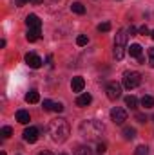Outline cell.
Wrapping results in <instances>:
<instances>
[{"mask_svg":"<svg viewBox=\"0 0 154 155\" xmlns=\"http://www.w3.org/2000/svg\"><path fill=\"white\" fill-rule=\"evenodd\" d=\"M16 121H18V123H22V124H27V123L31 121L29 112H26V110H18V112H16Z\"/></svg>","mask_w":154,"mask_h":155,"instance_id":"obj_12","label":"cell"},{"mask_svg":"<svg viewBox=\"0 0 154 155\" xmlns=\"http://www.w3.org/2000/svg\"><path fill=\"white\" fill-rule=\"evenodd\" d=\"M127 36H129V33H127V31H123V29L116 33V38H114V58H116V60H123V56H125Z\"/></svg>","mask_w":154,"mask_h":155,"instance_id":"obj_3","label":"cell"},{"mask_svg":"<svg viewBox=\"0 0 154 155\" xmlns=\"http://www.w3.org/2000/svg\"><path fill=\"white\" fill-rule=\"evenodd\" d=\"M125 105H127L129 108H136V107H138V99H136L134 96H127V97H125Z\"/></svg>","mask_w":154,"mask_h":155,"instance_id":"obj_20","label":"cell"},{"mask_svg":"<svg viewBox=\"0 0 154 155\" xmlns=\"http://www.w3.org/2000/svg\"><path fill=\"white\" fill-rule=\"evenodd\" d=\"M49 134H51V139L54 143H65L69 134H71V128H69V123L67 119L64 117H56L49 123Z\"/></svg>","mask_w":154,"mask_h":155,"instance_id":"obj_1","label":"cell"},{"mask_svg":"<svg viewBox=\"0 0 154 155\" xmlns=\"http://www.w3.org/2000/svg\"><path fill=\"white\" fill-rule=\"evenodd\" d=\"M0 155H7V153H5V152H2V153H0Z\"/></svg>","mask_w":154,"mask_h":155,"instance_id":"obj_36","label":"cell"},{"mask_svg":"<svg viewBox=\"0 0 154 155\" xmlns=\"http://www.w3.org/2000/svg\"><path fill=\"white\" fill-rule=\"evenodd\" d=\"M42 2H44V0H31V4H35V5H37V4H42Z\"/></svg>","mask_w":154,"mask_h":155,"instance_id":"obj_33","label":"cell"},{"mask_svg":"<svg viewBox=\"0 0 154 155\" xmlns=\"http://www.w3.org/2000/svg\"><path fill=\"white\" fill-rule=\"evenodd\" d=\"M140 83H142V74H140V72H136V71H127V72L123 74V87H125L127 90L136 88Z\"/></svg>","mask_w":154,"mask_h":155,"instance_id":"obj_4","label":"cell"},{"mask_svg":"<svg viewBox=\"0 0 154 155\" xmlns=\"http://www.w3.org/2000/svg\"><path fill=\"white\" fill-rule=\"evenodd\" d=\"M29 2H31V0H18L16 4H18V5H24V4H29Z\"/></svg>","mask_w":154,"mask_h":155,"instance_id":"obj_32","label":"cell"},{"mask_svg":"<svg viewBox=\"0 0 154 155\" xmlns=\"http://www.w3.org/2000/svg\"><path fill=\"white\" fill-rule=\"evenodd\" d=\"M142 107H145V108H152L154 107V97L152 96H143V97H142Z\"/></svg>","mask_w":154,"mask_h":155,"instance_id":"obj_18","label":"cell"},{"mask_svg":"<svg viewBox=\"0 0 154 155\" xmlns=\"http://www.w3.org/2000/svg\"><path fill=\"white\" fill-rule=\"evenodd\" d=\"M129 54L134 56V58H140V56H142V45H140V43H132V45L129 47Z\"/></svg>","mask_w":154,"mask_h":155,"instance_id":"obj_15","label":"cell"},{"mask_svg":"<svg viewBox=\"0 0 154 155\" xmlns=\"http://www.w3.org/2000/svg\"><path fill=\"white\" fill-rule=\"evenodd\" d=\"M71 11L76 13V15H83V13H85V7H83V4H80V2H73V4H71Z\"/></svg>","mask_w":154,"mask_h":155,"instance_id":"obj_17","label":"cell"},{"mask_svg":"<svg viewBox=\"0 0 154 155\" xmlns=\"http://www.w3.org/2000/svg\"><path fill=\"white\" fill-rule=\"evenodd\" d=\"M75 155H93V150L89 146H78L75 150Z\"/></svg>","mask_w":154,"mask_h":155,"instance_id":"obj_19","label":"cell"},{"mask_svg":"<svg viewBox=\"0 0 154 155\" xmlns=\"http://www.w3.org/2000/svg\"><path fill=\"white\" fill-rule=\"evenodd\" d=\"M152 119H154V116H152Z\"/></svg>","mask_w":154,"mask_h":155,"instance_id":"obj_37","label":"cell"},{"mask_svg":"<svg viewBox=\"0 0 154 155\" xmlns=\"http://www.w3.org/2000/svg\"><path fill=\"white\" fill-rule=\"evenodd\" d=\"M107 97L111 99V101H116L120 96H121V85L120 83H116V81H111L109 85H107Z\"/></svg>","mask_w":154,"mask_h":155,"instance_id":"obj_5","label":"cell"},{"mask_svg":"<svg viewBox=\"0 0 154 155\" xmlns=\"http://www.w3.org/2000/svg\"><path fill=\"white\" fill-rule=\"evenodd\" d=\"M87 41H89V38H87L85 35H80V36L76 38V43L80 45V47H83V45H87Z\"/></svg>","mask_w":154,"mask_h":155,"instance_id":"obj_24","label":"cell"},{"mask_svg":"<svg viewBox=\"0 0 154 155\" xmlns=\"http://www.w3.org/2000/svg\"><path fill=\"white\" fill-rule=\"evenodd\" d=\"M98 31H100V33H107V31H111V24H109V22L100 24V25H98Z\"/></svg>","mask_w":154,"mask_h":155,"instance_id":"obj_23","label":"cell"},{"mask_svg":"<svg viewBox=\"0 0 154 155\" xmlns=\"http://www.w3.org/2000/svg\"><path fill=\"white\" fill-rule=\"evenodd\" d=\"M151 38H152V40H154V31H151Z\"/></svg>","mask_w":154,"mask_h":155,"instance_id":"obj_35","label":"cell"},{"mask_svg":"<svg viewBox=\"0 0 154 155\" xmlns=\"http://www.w3.org/2000/svg\"><path fill=\"white\" fill-rule=\"evenodd\" d=\"M53 101H49V99H44V110H53Z\"/></svg>","mask_w":154,"mask_h":155,"instance_id":"obj_26","label":"cell"},{"mask_svg":"<svg viewBox=\"0 0 154 155\" xmlns=\"http://www.w3.org/2000/svg\"><path fill=\"white\" fill-rule=\"evenodd\" d=\"M38 155H53V153H51V152H40Z\"/></svg>","mask_w":154,"mask_h":155,"instance_id":"obj_34","label":"cell"},{"mask_svg":"<svg viewBox=\"0 0 154 155\" xmlns=\"http://www.w3.org/2000/svg\"><path fill=\"white\" fill-rule=\"evenodd\" d=\"M24 141L26 143H37L38 141V128H35V126H29V128H26L24 130Z\"/></svg>","mask_w":154,"mask_h":155,"instance_id":"obj_7","label":"cell"},{"mask_svg":"<svg viewBox=\"0 0 154 155\" xmlns=\"http://www.w3.org/2000/svg\"><path fill=\"white\" fill-rule=\"evenodd\" d=\"M80 134L87 141H96L103 134V124L96 119H87L80 124Z\"/></svg>","mask_w":154,"mask_h":155,"instance_id":"obj_2","label":"cell"},{"mask_svg":"<svg viewBox=\"0 0 154 155\" xmlns=\"http://www.w3.org/2000/svg\"><path fill=\"white\" fill-rule=\"evenodd\" d=\"M127 33H129L131 36H134V35H136V27H134V25H131V27L127 29Z\"/></svg>","mask_w":154,"mask_h":155,"instance_id":"obj_31","label":"cell"},{"mask_svg":"<svg viewBox=\"0 0 154 155\" xmlns=\"http://www.w3.org/2000/svg\"><path fill=\"white\" fill-rule=\"evenodd\" d=\"M140 35H151V31H149V27H147V25H143V27H140Z\"/></svg>","mask_w":154,"mask_h":155,"instance_id":"obj_30","label":"cell"},{"mask_svg":"<svg viewBox=\"0 0 154 155\" xmlns=\"http://www.w3.org/2000/svg\"><path fill=\"white\" fill-rule=\"evenodd\" d=\"M147 54H149V65H151V67H154V47L147 51Z\"/></svg>","mask_w":154,"mask_h":155,"instance_id":"obj_25","label":"cell"},{"mask_svg":"<svg viewBox=\"0 0 154 155\" xmlns=\"http://www.w3.org/2000/svg\"><path fill=\"white\" fill-rule=\"evenodd\" d=\"M26 63L31 69H40L42 67V58L38 54H35V52H29V54H26Z\"/></svg>","mask_w":154,"mask_h":155,"instance_id":"obj_8","label":"cell"},{"mask_svg":"<svg viewBox=\"0 0 154 155\" xmlns=\"http://www.w3.org/2000/svg\"><path fill=\"white\" fill-rule=\"evenodd\" d=\"M53 110H54V112H62V110H64V105H62V103H54V105H53Z\"/></svg>","mask_w":154,"mask_h":155,"instance_id":"obj_28","label":"cell"},{"mask_svg":"<svg viewBox=\"0 0 154 155\" xmlns=\"http://www.w3.org/2000/svg\"><path fill=\"white\" fill-rule=\"evenodd\" d=\"M91 101H93V96H91V94H82V96L76 97L78 107H87V105H91Z\"/></svg>","mask_w":154,"mask_h":155,"instance_id":"obj_11","label":"cell"},{"mask_svg":"<svg viewBox=\"0 0 154 155\" xmlns=\"http://www.w3.org/2000/svg\"><path fill=\"white\" fill-rule=\"evenodd\" d=\"M96 152H98L100 155H102V153H105V152H107V148H105V144H103V143H100V144H98V148H96Z\"/></svg>","mask_w":154,"mask_h":155,"instance_id":"obj_27","label":"cell"},{"mask_svg":"<svg viewBox=\"0 0 154 155\" xmlns=\"http://www.w3.org/2000/svg\"><path fill=\"white\" fill-rule=\"evenodd\" d=\"M83 87H85V79H83V78L82 76L73 78V81H71V88H73V92H82Z\"/></svg>","mask_w":154,"mask_h":155,"instance_id":"obj_10","label":"cell"},{"mask_svg":"<svg viewBox=\"0 0 154 155\" xmlns=\"http://www.w3.org/2000/svg\"><path fill=\"white\" fill-rule=\"evenodd\" d=\"M111 121H113L114 124H123V123L127 121V112H125L123 108H120V107H114V108L111 110Z\"/></svg>","mask_w":154,"mask_h":155,"instance_id":"obj_6","label":"cell"},{"mask_svg":"<svg viewBox=\"0 0 154 155\" xmlns=\"http://www.w3.org/2000/svg\"><path fill=\"white\" fill-rule=\"evenodd\" d=\"M134 155H149V146H145V144L138 146V148L134 150Z\"/></svg>","mask_w":154,"mask_h":155,"instance_id":"obj_22","label":"cell"},{"mask_svg":"<svg viewBox=\"0 0 154 155\" xmlns=\"http://www.w3.org/2000/svg\"><path fill=\"white\" fill-rule=\"evenodd\" d=\"M26 101H27V103H38L40 101L38 90H29V92L26 94Z\"/></svg>","mask_w":154,"mask_h":155,"instance_id":"obj_13","label":"cell"},{"mask_svg":"<svg viewBox=\"0 0 154 155\" xmlns=\"http://www.w3.org/2000/svg\"><path fill=\"white\" fill-rule=\"evenodd\" d=\"M40 29H27V33H26V38H27V41H37V40L40 38Z\"/></svg>","mask_w":154,"mask_h":155,"instance_id":"obj_14","label":"cell"},{"mask_svg":"<svg viewBox=\"0 0 154 155\" xmlns=\"http://www.w3.org/2000/svg\"><path fill=\"white\" fill-rule=\"evenodd\" d=\"M26 24H27V29H40L42 27V22L37 15H27Z\"/></svg>","mask_w":154,"mask_h":155,"instance_id":"obj_9","label":"cell"},{"mask_svg":"<svg viewBox=\"0 0 154 155\" xmlns=\"http://www.w3.org/2000/svg\"><path fill=\"white\" fill-rule=\"evenodd\" d=\"M0 135H2L4 139H9V137L13 135V128H11V126H4V128L0 130Z\"/></svg>","mask_w":154,"mask_h":155,"instance_id":"obj_21","label":"cell"},{"mask_svg":"<svg viewBox=\"0 0 154 155\" xmlns=\"http://www.w3.org/2000/svg\"><path fill=\"white\" fill-rule=\"evenodd\" d=\"M64 155H65V153H64Z\"/></svg>","mask_w":154,"mask_h":155,"instance_id":"obj_38","label":"cell"},{"mask_svg":"<svg viewBox=\"0 0 154 155\" xmlns=\"http://www.w3.org/2000/svg\"><path fill=\"white\" fill-rule=\"evenodd\" d=\"M123 137H125L127 141L134 139V137H136V130H134V128H131V126H125V128H123Z\"/></svg>","mask_w":154,"mask_h":155,"instance_id":"obj_16","label":"cell"},{"mask_svg":"<svg viewBox=\"0 0 154 155\" xmlns=\"http://www.w3.org/2000/svg\"><path fill=\"white\" fill-rule=\"evenodd\" d=\"M136 121H138V123H145V121H147V116H143V114H136Z\"/></svg>","mask_w":154,"mask_h":155,"instance_id":"obj_29","label":"cell"}]
</instances>
